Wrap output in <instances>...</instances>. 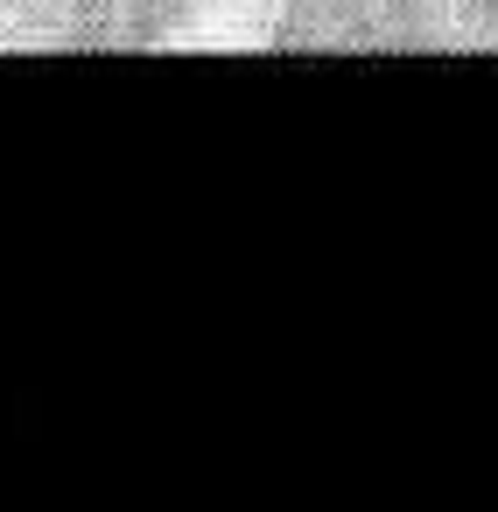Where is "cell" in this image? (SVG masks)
I'll use <instances>...</instances> for the list:
<instances>
[{"instance_id": "6da1fadb", "label": "cell", "mask_w": 498, "mask_h": 512, "mask_svg": "<svg viewBox=\"0 0 498 512\" xmlns=\"http://www.w3.org/2000/svg\"><path fill=\"white\" fill-rule=\"evenodd\" d=\"M218 0H8V50H162Z\"/></svg>"}, {"instance_id": "7a4b0ae2", "label": "cell", "mask_w": 498, "mask_h": 512, "mask_svg": "<svg viewBox=\"0 0 498 512\" xmlns=\"http://www.w3.org/2000/svg\"><path fill=\"white\" fill-rule=\"evenodd\" d=\"M267 50H456L449 0H281Z\"/></svg>"}, {"instance_id": "3957f363", "label": "cell", "mask_w": 498, "mask_h": 512, "mask_svg": "<svg viewBox=\"0 0 498 512\" xmlns=\"http://www.w3.org/2000/svg\"><path fill=\"white\" fill-rule=\"evenodd\" d=\"M456 50H498V0H449Z\"/></svg>"}, {"instance_id": "277c9868", "label": "cell", "mask_w": 498, "mask_h": 512, "mask_svg": "<svg viewBox=\"0 0 498 512\" xmlns=\"http://www.w3.org/2000/svg\"><path fill=\"white\" fill-rule=\"evenodd\" d=\"M0 50H8V0H0Z\"/></svg>"}]
</instances>
